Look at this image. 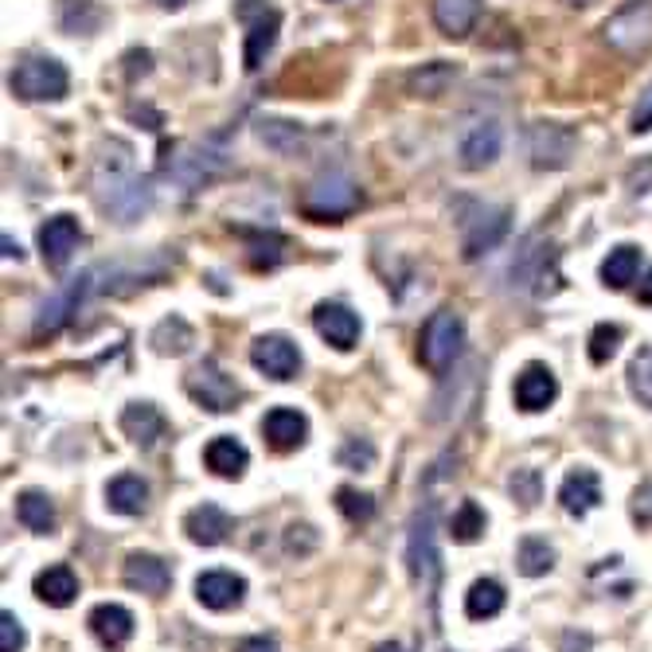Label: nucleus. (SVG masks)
Segmentation results:
<instances>
[{
    "instance_id": "obj_1",
    "label": "nucleus",
    "mask_w": 652,
    "mask_h": 652,
    "mask_svg": "<svg viewBox=\"0 0 652 652\" xmlns=\"http://www.w3.org/2000/svg\"><path fill=\"white\" fill-rule=\"evenodd\" d=\"M94 204L118 227L141 224L153 212V184L137 172V160L125 141L110 137L94 168Z\"/></svg>"
},
{
    "instance_id": "obj_2",
    "label": "nucleus",
    "mask_w": 652,
    "mask_h": 652,
    "mask_svg": "<svg viewBox=\"0 0 652 652\" xmlns=\"http://www.w3.org/2000/svg\"><path fill=\"white\" fill-rule=\"evenodd\" d=\"M508 281H512V289L535 293V298L559 293L563 278H559V254H555V243L543 239V234H528L523 246L516 251L512 266H508Z\"/></svg>"
},
{
    "instance_id": "obj_3",
    "label": "nucleus",
    "mask_w": 652,
    "mask_h": 652,
    "mask_svg": "<svg viewBox=\"0 0 652 652\" xmlns=\"http://www.w3.org/2000/svg\"><path fill=\"white\" fill-rule=\"evenodd\" d=\"M461 352H466V325H461V317H457L454 309H438V313L422 325V336H419L422 364L434 375H446L454 372Z\"/></svg>"
},
{
    "instance_id": "obj_4",
    "label": "nucleus",
    "mask_w": 652,
    "mask_h": 652,
    "mask_svg": "<svg viewBox=\"0 0 652 652\" xmlns=\"http://www.w3.org/2000/svg\"><path fill=\"white\" fill-rule=\"evenodd\" d=\"M9 86L24 102H59L71 90V75L56 56H32L12 71Z\"/></svg>"
},
{
    "instance_id": "obj_5",
    "label": "nucleus",
    "mask_w": 652,
    "mask_h": 652,
    "mask_svg": "<svg viewBox=\"0 0 652 652\" xmlns=\"http://www.w3.org/2000/svg\"><path fill=\"white\" fill-rule=\"evenodd\" d=\"M234 16L246 24V47H243V67L246 71H258L266 63V56L278 44L281 32V12L266 0H234Z\"/></svg>"
},
{
    "instance_id": "obj_6",
    "label": "nucleus",
    "mask_w": 652,
    "mask_h": 652,
    "mask_svg": "<svg viewBox=\"0 0 652 652\" xmlns=\"http://www.w3.org/2000/svg\"><path fill=\"white\" fill-rule=\"evenodd\" d=\"M360 207V188L348 172H321L305 192V215L317 219V224H328V219H345Z\"/></svg>"
},
{
    "instance_id": "obj_7",
    "label": "nucleus",
    "mask_w": 652,
    "mask_h": 652,
    "mask_svg": "<svg viewBox=\"0 0 652 652\" xmlns=\"http://www.w3.org/2000/svg\"><path fill=\"white\" fill-rule=\"evenodd\" d=\"M184 391L192 395V402H200L212 414H231L243 402V387L215 364V360H200L192 372L184 375Z\"/></svg>"
},
{
    "instance_id": "obj_8",
    "label": "nucleus",
    "mask_w": 652,
    "mask_h": 652,
    "mask_svg": "<svg viewBox=\"0 0 652 652\" xmlns=\"http://www.w3.org/2000/svg\"><path fill=\"white\" fill-rule=\"evenodd\" d=\"M410 575L430 590V609L438 617L442 555H438V543H434V504H426V512L414 516V528H410Z\"/></svg>"
},
{
    "instance_id": "obj_9",
    "label": "nucleus",
    "mask_w": 652,
    "mask_h": 652,
    "mask_svg": "<svg viewBox=\"0 0 652 652\" xmlns=\"http://www.w3.org/2000/svg\"><path fill=\"white\" fill-rule=\"evenodd\" d=\"M578 149V133L563 122H535L528 130V157L531 168L540 172H559L575 160Z\"/></svg>"
},
{
    "instance_id": "obj_10",
    "label": "nucleus",
    "mask_w": 652,
    "mask_h": 652,
    "mask_svg": "<svg viewBox=\"0 0 652 652\" xmlns=\"http://www.w3.org/2000/svg\"><path fill=\"white\" fill-rule=\"evenodd\" d=\"M90 293H98V274H94V270H83L79 278L67 281L59 293H51V298L39 305V313H36V336H51V333H59V328H67V321L75 317Z\"/></svg>"
},
{
    "instance_id": "obj_11",
    "label": "nucleus",
    "mask_w": 652,
    "mask_h": 652,
    "mask_svg": "<svg viewBox=\"0 0 652 652\" xmlns=\"http://www.w3.org/2000/svg\"><path fill=\"white\" fill-rule=\"evenodd\" d=\"M508 227H512V215H508V207L476 204L473 215L466 219V227H461V258L476 262L481 254L496 251V246L504 243Z\"/></svg>"
},
{
    "instance_id": "obj_12",
    "label": "nucleus",
    "mask_w": 652,
    "mask_h": 652,
    "mask_svg": "<svg viewBox=\"0 0 652 652\" xmlns=\"http://www.w3.org/2000/svg\"><path fill=\"white\" fill-rule=\"evenodd\" d=\"M602 36L614 51H625V56H637L644 47L652 44V4L649 0H633V4H625L621 12L602 24Z\"/></svg>"
},
{
    "instance_id": "obj_13",
    "label": "nucleus",
    "mask_w": 652,
    "mask_h": 652,
    "mask_svg": "<svg viewBox=\"0 0 652 652\" xmlns=\"http://www.w3.org/2000/svg\"><path fill=\"white\" fill-rule=\"evenodd\" d=\"M251 364L258 367L266 379L289 383V379H298V372H301V352L289 336L266 333L251 345Z\"/></svg>"
},
{
    "instance_id": "obj_14",
    "label": "nucleus",
    "mask_w": 652,
    "mask_h": 652,
    "mask_svg": "<svg viewBox=\"0 0 652 652\" xmlns=\"http://www.w3.org/2000/svg\"><path fill=\"white\" fill-rule=\"evenodd\" d=\"M177 157H165V177H172L177 184H184L188 192L200 188L204 180L224 172V153H212L207 145H177Z\"/></svg>"
},
{
    "instance_id": "obj_15",
    "label": "nucleus",
    "mask_w": 652,
    "mask_h": 652,
    "mask_svg": "<svg viewBox=\"0 0 652 652\" xmlns=\"http://www.w3.org/2000/svg\"><path fill=\"white\" fill-rule=\"evenodd\" d=\"M500 149H504V130H500V122H493V118L473 122L466 133H461V141H457V157H461V168H466V172L488 168L496 157H500Z\"/></svg>"
},
{
    "instance_id": "obj_16",
    "label": "nucleus",
    "mask_w": 652,
    "mask_h": 652,
    "mask_svg": "<svg viewBox=\"0 0 652 652\" xmlns=\"http://www.w3.org/2000/svg\"><path fill=\"white\" fill-rule=\"evenodd\" d=\"M83 243V227H79L75 215H51L44 227H39V254L51 270H63L71 254Z\"/></svg>"
},
{
    "instance_id": "obj_17",
    "label": "nucleus",
    "mask_w": 652,
    "mask_h": 652,
    "mask_svg": "<svg viewBox=\"0 0 652 652\" xmlns=\"http://www.w3.org/2000/svg\"><path fill=\"white\" fill-rule=\"evenodd\" d=\"M313 328H317L321 340L336 348V352H352L360 345V317L352 309L340 305V301H321L313 309Z\"/></svg>"
},
{
    "instance_id": "obj_18",
    "label": "nucleus",
    "mask_w": 652,
    "mask_h": 652,
    "mask_svg": "<svg viewBox=\"0 0 652 652\" xmlns=\"http://www.w3.org/2000/svg\"><path fill=\"white\" fill-rule=\"evenodd\" d=\"M512 395L523 414H540V410H547L551 402L559 399V379H555V372L547 364H528L516 375Z\"/></svg>"
},
{
    "instance_id": "obj_19",
    "label": "nucleus",
    "mask_w": 652,
    "mask_h": 652,
    "mask_svg": "<svg viewBox=\"0 0 652 652\" xmlns=\"http://www.w3.org/2000/svg\"><path fill=\"white\" fill-rule=\"evenodd\" d=\"M196 597H200V606L215 609V614L243 606L246 578L234 575V570H204V575L196 578Z\"/></svg>"
},
{
    "instance_id": "obj_20",
    "label": "nucleus",
    "mask_w": 652,
    "mask_h": 652,
    "mask_svg": "<svg viewBox=\"0 0 652 652\" xmlns=\"http://www.w3.org/2000/svg\"><path fill=\"white\" fill-rule=\"evenodd\" d=\"M122 578L130 590L149 594V597H160L168 587H172V570H168V563L157 559V555H149V551H133L122 567Z\"/></svg>"
},
{
    "instance_id": "obj_21",
    "label": "nucleus",
    "mask_w": 652,
    "mask_h": 652,
    "mask_svg": "<svg viewBox=\"0 0 652 652\" xmlns=\"http://www.w3.org/2000/svg\"><path fill=\"white\" fill-rule=\"evenodd\" d=\"M559 504H563V512H570V516L594 512L597 504H602V481H597L594 469H587V466L570 469L559 485Z\"/></svg>"
},
{
    "instance_id": "obj_22",
    "label": "nucleus",
    "mask_w": 652,
    "mask_h": 652,
    "mask_svg": "<svg viewBox=\"0 0 652 652\" xmlns=\"http://www.w3.org/2000/svg\"><path fill=\"white\" fill-rule=\"evenodd\" d=\"M262 434H266V442H270L278 454H289V449L305 446L309 419L293 407H274L266 410V419H262Z\"/></svg>"
},
{
    "instance_id": "obj_23",
    "label": "nucleus",
    "mask_w": 652,
    "mask_h": 652,
    "mask_svg": "<svg viewBox=\"0 0 652 652\" xmlns=\"http://www.w3.org/2000/svg\"><path fill=\"white\" fill-rule=\"evenodd\" d=\"M184 531L196 547H219V543L234 531V520L219 508V504H196V508L184 516Z\"/></svg>"
},
{
    "instance_id": "obj_24",
    "label": "nucleus",
    "mask_w": 652,
    "mask_h": 652,
    "mask_svg": "<svg viewBox=\"0 0 652 652\" xmlns=\"http://www.w3.org/2000/svg\"><path fill=\"white\" fill-rule=\"evenodd\" d=\"M122 430L133 446L153 449L168 434V422L153 402H130V407L122 410Z\"/></svg>"
},
{
    "instance_id": "obj_25",
    "label": "nucleus",
    "mask_w": 652,
    "mask_h": 652,
    "mask_svg": "<svg viewBox=\"0 0 652 652\" xmlns=\"http://www.w3.org/2000/svg\"><path fill=\"white\" fill-rule=\"evenodd\" d=\"M133 614L118 602H102V606L90 609V633L106 644V649H122L133 637Z\"/></svg>"
},
{
    "instance_id": "obj_26",
    "label": "nucleus",
    "mask_w": 652,
    "mask_h": 652,
    "mask_svg": "<svg viewBox=\"0 0 652 652\" xmlns=\"http://www.w3.org/2000/svg\"><path fill=\"white\" fill-rule=\"evenodd\" d=\"M204 461H207V469H212L215 476H224V481H239V476L246 473V466H251V454H246V446L239 438H231V434H219V438L207 442Z\"/></svg>"
},
{
    "instance_id": "obj_27",
    "label": "nucleus",
    "mask_w": 652,
    "mask_h": 652,
    "mask_svg": "<svg viewBox=\"0 0 652 652\" xmlns=\"http://www.w3.org/2000/svg\"><path fill=\"white\" fill-rule=\"evenodd\" d=\"M457 75H461V67L457 63H449V59H434V63H422V67L410 71L407 90L414 94V98H442V94L457 83Z\"/></svg>"
},
{
    "instance_id": "obj_28",
    "label": "nucleus",
    "mask_w": 652,
    "mask_h": 652,
    "mask_svg": "<svg viewBox=\"0 0 652 652\" xmlns=\"http://www.w3.org/2000/svg\"><path fill=\"white\" fill-rule=\"evenodd\" d=\"M32 590H36L39 602L63 609V606H71V602L79 597V578H75V570L67 567V563H56V567L39 570L36 582H32Z\"/></svg>"
},
{
    "instance_id": "obj_29",
    "label": "nucleus",
    "mask_w": 652,
    "mask_h": 652,
    "mask_svg": "<svg viewBox=\"0 0 652 652\" xmlns=\"http://www.w3.org/2000/svg\"><path fill=\"white\" fill-rule=\"evenodd\" d=\"M476 16H481V0H434V24L449 39H466L476 28Z\"/></svg>"
},
{
    "instance_id": "obj_30",
    "label": "nucleus",
    "mask_w": 652,
    "mask_h": 652,
    "mask_svg": "<svg viewBox=\"0 0 652 652\" xmlns=\"http://www.w3.org/2000/svg\"><path fill=\"white\" fill-rule=\"evenodd\" d=\"M106 504H110L118 516H141L149 508V485H145L137 473L113 476L110 485H106Z\"/></svg>"
},
{
    "instance_id": "obj_31",
    "label": "nucleus",
    "mask_w": 652,
    "mask_h": 652,
    "mask_svg": "<svg viewBox=\"0 0 652 652\" xmlns=\"http://www.w3.org/2000/svg\"><path fill=\"white\" fill-rule=\"evenodd\" d=\"M254 133H258V141L266 149L281 153V157H298L301 145H305V130L298 122H286V118H258Z\"/></svg>"
},
{
    "instance_id": "obj_32",
    "label": "nucleus",
    "mask_w": 652,
    "mask_h": 652,
    "mask_svg": "<svg viewBox=\"0 0 652 652\" xmlns=\"http://www.w3.org/2000/svg\"><path fill=\"white\" fill-rule=\"evenodd\" d=\"M106 24V9L98 0H59V28L71 36H94Z\"/></svg>"
},
{
    "instance_id": "obj_33",
    "label": "nucleus",
    "mask_w": 652,
    "mask_h": 652,
    "mask_svg": "<svg viewBox=\"0 0 652 652\" xmlns=\"http://www.w3.org/2000/svg\"><path fill=\"white\" fill-rule=\"evenodd\" d=\"M637 270H641V251L633 243L614 246L606 254V262H602V286L621 293V289H629L637 281Z\"/></svg>"
},
{
    "instance_id": "obj_34",
    "label": "nucleus",
    "mask_w": 652,
    "mask_h": 652,
    "mask_svg": "<svg viewBox=\"0 0 652 652\" xmlns=\"http://www.w3.org/2000/svg\"><path fill=\"white\" fill-rule=\"evenodd\" d=\"M16 520L36 535H51L56 531V504L39 488H28V493L16 496Z\"/></svg>"
},
{
    "instance_id": "obj_35",
    "label": "nucleus",
    "mask_w": 652,
    "mask_h": 652,
    "mask_svg": "<svg viewBox=\"0 0 652 652\" xmlns=\"http://www.w3.org/2000/svg\"><path fill=\"white\" fill-rule=\"evenodd\" d=\"M149 345L157 355H184L188 348L196 345V333H192V325H188L184 317H165L153 328Z\"/></svg>"
},
{
    "instance_id": "obj_36",
    "label": "nucleus",
    "mask_w": 652,
    "mask_h": 652,
    "mask_svg": "<svg viewBox=\"0 0 652 652\" xmlns=\"http://www.w3.org/2000/svg\"><path fill=\"white\" fill-rule=\"evenodd\" d=\"M504 602H508V597H504V587L496 578H476L466 594V614L473 617V621H488V617L500 614Z\"/></svg>"
},
{
    "instance_id": "obj_37",
    "label": "nucleus",
    "mask_w": 652,
    "mask_h": 652,
    "mask_svg": "<svg viewBox=\"0 0 652 652\" xmlns=\"http://www.w3.org/2000/svg\"><path fill=\"white\" fill-rule=\"evenodd\" d=\"M555 567V547L540 535H523L520 547H516V570L523 578H540Z\"/></svg>"
},
{
    "instance_id": "obj_38",
    "label": "nucleus",
    "mask_w": 652,
    "mask_h": 652,
    "mask_svg": "<svg viewBox=\"0 0 652 652\" xmlns=\"http://www.w3.org/2000/svg\"><path fill=\"white\" fill-rule=\"evenodd\" d=\"M485 528H488V516L476 500H461L457 512L449 516V540L454 543H476L485 535Z\"/></svg>"
},
{
    "instance_id": "obj_39",
    "label": "nucleus",
    "mask_w": 652,
    "mask_h": 652,
    "mask_svg": "<svg viewBox=\"0 0 652 652\" xmlns=\"http://www.w3.org/2000/svg\"><path fill=\"white\" fill-rule=\"evenodd\" d=\"M246 239V251H251L254 266H278L286 258V239L274 231H239Z\"/></svg>"
},
{
    "instance_id": "obj_40",
    "label": "nucleus",
    "mask_w": 652,
    "mask_h": 652,
    "mask_svg": "<svg viewBox=\"0 0 652 652\" xmlns=\"http://www.w3.org/2000/svg\"><path fill=\"white\" fill-rule=\"evenodd\" d=\"M508 493H512V500H520V508H535V504L543 500V476L540 469H516L512 476H508Z\"/></svg>"
},
{
    "instance_id": "obj_41",
    "label": "nucleus",
    "mask_w": 652,
    "mask_h": 652,
    "mask_svg": "<svg viewBox=\"0 0 652 652\" xmlns=\"http://www.w3.org/2000/svg\"><path fill=\"white\" fill-rule=\"evenodd\" d=\"M336 508H340V516H345L348 523H367L375 516V500L352 485L336 488Z\"/></svg>"
},
{
    "instance_id": "obj_42",
    "label": "nucleus",
    "mask_w": 652,
    "mask_h": 652,
    "mask_svg": "<svg viewBox=\"0 0 652 652\" xmlns=\"http://www.w3.org/2000/svg\"><path fill=\"white\" fill-rule=\"evenodd\" d=\"M629 391L641 407L652 410V348H641L629 364Z\"/></svg>"
},
{
    "instance_id": "obj_43",
    "label": "nucleus",
    "mask_w": 652,
    "mask_h": 652,
    "mask_svg": "<svg viewBox=\"0 0 652 652\" xmlns=\"http://www.w3.org/2000/svg\"><path fill=\"white\" fill-rule=\"evenodd\" d=\"M621 325H597L594 333H590V360L594 364H609L617 352V345H621Z\"/></svg>"
},
{
    "instance_id": "obj_44",
    "label": "nucleus",
    "mask_w": 652,
    "mask_h": 652,
    "mask_svg": "<svg viewBox=\"0 0 652 652\" xmlns=\"http://www.w3.org/2000/svg\"><path fill=\"white\" fill-rule=\"evenodd\" d=\"M336 461L345 469H360V473H367V469L375 466V446L367 438H348L345 446H340V454H336Z\"/></svg>"
},
{
    "instance_id": "obj_45",
    "label": "nucleus",
    "mask_w": 652,
    "mask_h": 652,
    "mask_svg": "<svg viewBox=\"0 0 652 652\" xmlns=\"http://www.w3.org/2000/svg\"><path fill=\"white\" fill-rule=\"evenodd\" d=\"M317 540H321V535H317V528H313V523H289V528H286V551H289V555H298V559L317 547Z\"/></svg>"
},
{
    "instance_id": "obj_46",
    "label": "nucleus",
    "mask_w": 652,
    "mask_h": 652,
    "mask_svg": "<svg viewBox=\"0 0 652 652\" xmlns=\"http://www.w3.org/2000/svg\"><path fill=\"white\" fill-rule=\"evenodd\" d=\"M24 649V625L12 609L0 614V652H20Z\"/></svg>"
},
{
    "instance_id": "obj_47",
    "label": "nucleus",
    "mask_w": 652,
    "mask_h": 652,
    "mask_svg": "<svg viewBox=\"0 0 652 652\" xmlns=\"http://www.w3.org/2000/svg\"><path fill=\"white\" fill-rule=\"evenodd\" d=\"M629 516H633L637 528H652V481L633 493V500H629Z\"/></svg>"
},
{
    "instance_id": "obj_48",
    "label": "nucleus",
    "mask_w": 652,
    "mask_h": 652,
    "mask_svg": "<svg viewBox=\"0 0 652 652\" xmlns=\"http://www.w3.org/2000/svg\"><path fill=\"white\" fill-rule=\"evenodd\" d=\"M153 71V56L145 51V47H133V51H125V79L130 83H137L141 75H149Z\"/></svg>"
},
{
    "instance_id": "obj_49",
    "label": "nucleus",
    "mask_w": 652,
    "mask_h": 652,
    "mask_svg": "<svg viewBox=\"0 0 652 652\" xmlns=\"http://www.w3.org/2000/svg\"><path fill=\"white\" fill-rule=\"evenodd\" d=\"M633 133H649L652 130V86L641 94V102H637V110H633V125H629Z\"/></svg>"
},
{
    "instance_id": "obj_50",
    "label": "nucleus",
    "mask_w": 652,
    "mask_h": 652,
    "mask_svg": "<svg viewBox=\"0 0 652 652\" xmlns=\"http://www.w3.org/2000/svg\"><path fill=\"white\" fill-rule=\"evenodd\" d=\"M629 192H633V196L652 192V157H644V177H641V168H633V172H629Z\"/></svg>"
},
{
    "instance_id": "obj_51",
    "label": "nucleus",
    "mask_w": 652,
    "mask_h": 652,
    "mask_svg": "<svg viewBox=\"0 0 652 652\" xmlns=\"http://www.w3.org/2000/svg\"><path fill=\"white\" fill-rule=\"evenodd\" d=\"M234 652H281L274 637H243V641L234 644Z\"/></svg>"
},
{
    "instance_id": "obj_52",
    "label": "nucleus",
    "mask_w": 652,
    "mask_h": 652,
    "mask_svg": "<svg viewBox=\"0 0 652 652\" xmlns=\"http://www.w3.org/2000/svg\"><path fill=\"white\" fill-rule=\"evenodd\" d=\"M563 652H590V637L587 633H582V637L567 633V637H563Z\"/></svg>"
},
{
    "instance_id": "obj_53",
    "label": "nucleus",
    "mask_w": 652,
    "mask_h": 652,
    "mask_svg": "<svg viewBox=\"0 0 652 652\" xmlns=\"http://www.w3.org/2000/svg\"><path fill=\"white\" fill-rule=\"evenodd\" d=\"M637 301H641V305H652V270L641 278V289H637Z\"/></svg>"
},
{
    "instance_id": "obj_54",
    "label": "nucleus",
    "mask_w": 652,
    "mask_h": 652,
    "mask_svg": "<svg viewBox=\"0 0 652 652\" xmlns=\"http://www.w3.org/2000/svg\"><path fill=\"white\" fill-rule=\"evenodd\" d=\"M4 258H24V251H20V243H12V234H4Z\"/></svg>"
},
{
    "instance_id": "obj_55",
    "label": "nucleus",
    "mask_w": 652,
    "mask_h": 652,
    "mask_svg": "<svg viewBox=\"0 0 652 652\" xmlns=\"http://www.w3.org/2000/svg\"><path fill=\"white\" fill-rule=\"evenodd\" d=\"M153 4H157V9H168V12H177V9H184L188 0H153Z\"/></svg>"
},
{
    "instance_id": "obj_56",
    "label": "nucleus",
    "mask_w": 652,
    "mask_h": 652,
    "mask_svg": "<svg viewBox=\"0 0 652 652\" xmlns=\"http://www.w3.org/2000/svg\"><path fill=\"white\" fill-rule=\"evenodd\" d=\"M372 652H407V649H402V644H395V641H383V644H375Z\"/></svg>"
},
{
    "instance_id": "obj_57",
    "label": "nucleus",
    "mask_w": 652,
    "mask_h": 652,
    "mask_svg": "<svg viewBox=\"0 0 652 652\" xmlns=\"http://www.w3.org/2000/svg\"><path fill=\"white\" fill-rule=\"evenodd\" d=\"M570 9H587V4H594V0H567Z\"/></svg>"
}]
</instances>
